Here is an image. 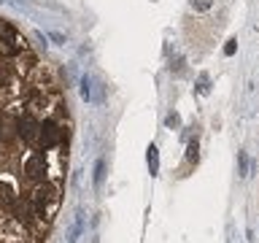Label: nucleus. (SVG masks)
I'll return each instance as SVG.
<instances>
[{"mask_svg":"<svg viewBox=\"0 0 259 243\" xmlns=\"http://www.w3.org/2000/svg\"><path fill=\"white\" fill-rule=\"evenodd\" d=\"M30 200L38 219H52L57 214V208H60V189L54 184H40Z\"/></svg>","mask_w":259,"mask_h":243,"instance_id":"obj_1","label":"nucleus"},{"mask_svg":"<svg viewBox=\"0 0 259 243\" xmlns=\"http://www.w3.org/2000/svg\"><path fill=\"white\" fill-rule=\"evenodd\" d=\"M22 49V35L11 22L0 19V54L3 57H16Z\"/></svg>","mask_w":259,"mask_h":243,"instance_id":"obj_2","label":"nucleus"},{"mask_svg":"<svg viewBox=\"0 0 259 243\" xmlns=\"http://www.w3.org/2000/svg\"><path fill=\"white\" fill-rule=\"evenodd\" d=\"M62 143V130L57 122L52 119H46V122H40V133H38V149L40 151H49V149H54V146H60Z\"/></svg>","mask_w":259,"mask_h":243,"instance_id":"obj_3","label":"nucleus"},{"mask_svg":"<svg viewBox=\"0 0 259 243\" xmlns=\"http://www.w3.org/2000/svg\"><path fill=\"white\" fill-rule=\"evenodd\" d=\"M24 173H27L30 181L44 184V178H46V157H44V151L30 154V159L24 162Z\"/></svg>","mask_w":259,"mask_h":243,"instance_id":"obj_4","label":"nucleus"},{"mask_svg":"<svg viewBox=\"0 0 259 243\" xmlns=\"http://www.w3.org/2000/svg\"><path fill=\"white\" fill-rule=\"evenodd\" d=\"M19 135V119L8 111H0V143H11Z\"/></svg>","mask_w":259,"mask_h":243,"instance_id":"obj_5","label":"nucleus"},{"mask_svg":"<svg viewBox=\"0 0 259 243\" xmlns=\"http://www.w3.org/2000/svg\"><path fill=\"white\" fill-rule=\"evenodd\" d=\"M38 133H40V122L32 116H22L19 119V138L30 146H38Z\"/></svg>","mask_w":259,"mask_h":243,"instance_id":"obj_6","label":"nucleus"},{"mask_svg":"<svg viewBox=\"0 0 259 243\" xmlns=\"http://www.w3.org/2000/svg\"><path fill=\"white\" fill-rule=\"evenodd\" d=\"M14 216L19 219L22 224H30L35 219V208H32V200H14Z\"/></svg>","mask_w":259,"mask_h":243,"instance_id":"obj_7","label":"nucleus"},{"mask_svg":"<svg viewBox=\"0 0 259 243\" xmlns=\"http://www.w3.org/2000/svg\"><path fill=\"white\" fill-rule=\"evenodd\" d=\"M146 165H149L151 176H159V149L154 143H149V149H146Z\"/></svg>","mask_w":259,"mask_h":243,"instance_id":"obj_8","label":"nucleus"},{"mask_svg":"<svg viewBox=\"0 0 259 243\" xmlns=\"http://www.w3.org/2000/svg\"><path fill=\"white\" fill-rule=\"evenodd\" d=\"M14 200H16V194H14V189H11V184H8V181H0V208H11Z\"/></svg>","mask_w":259,"mask_h":243,"instance_id":"obj_9","label":"nucleus"},{"mask_svg":"<svg viewBox=\"0 0 259 243\" xmlns=\"http://www.w3.org/2000/svg\"><path fill=\"white\" fill-rule=\"evenodd\" d=\"M81 227H84V214H76V222H73L70 232H68V243H76L81 235Z\"/></svg>","mask_w":259,"mask_h":243,"instance_id":"obj_10","label":"nucleus"},{"mask_svg":"<svg viewBox=\"0 0 259 243\" xmlns=\"http://www.w3.org/2000/svg\"><path fill=\"white\" fill-rule=\"evenodd\" d=\"M78 92H81V97L89 103L92 100V78L89 76H81V81H78Z\"/></svg>","mask_w":259,"mask_h":243,"instance_id":"obj_11","label":"nucleus"},{"mask_svg":"<svg viewBox=\"0 0 259 243\" xmlns=\"http://www.w3.org/2000/svg\"><path fill=\"white\" fill-rule=\"evenodd\" d=\"M103 181H105V159L100 157L95 162V186H103Z\"/></svg>","mask_w":259,"mask_h":243,"instance_id":"obj_12","label":"nucleus"},{"mask_svg":"<svg viewBox=\"0 0 259 243\" xmlns=\"http://www.w3.org/2000/svg\"><path fill=\"white\" fill-rule=\"evenodd\" d=\"M165 125H167V127H178V125H181V116H178V113H167V116H165Z\"/></svg>","mask_w":259,"mask_h":243,"instance_id":"obj_13","label":"nucleus"},{"mask_svg":"<svg viewBox=\"0 0 259 243\" xmlns=\"http://www.w3.org/2000/svg\"><path fill=\"white\" fill-rule=\"evenodd\" d=\"M186 157H189V162H197V141L189 143V149H186Z\"/></svg>","mask_w":259,"mask_h":243,"instance_id":"obj_14","label":"nucleus"},{"mask_svg":"<svg viewBox=\"0 0 259 243\" xmlns=\"http://www.w3.org/2000/svg\"><path fill=\"white\" fill-rule=\"evenodd\" d=\"M208 89H210V87H208V76L202 73V76H200V84H197V92H200V95H208Z\"/></svg>","mask_w":259,"mask_h":243,"instance_id":"obj_15","label":"nucleus"},{"mask_svg":"<svg viewBox=\"0 0 259 243\" xmlns=\"http://www.w3.org/2000/svg\"><path fill=\"white\" fill-rule=\"evenodd\" d=\"M192 6L197 8V11H208V8H210V0H192Z\"/></svg>","mask_w":259,"mask_h":243,"instance_id":"obj_16","label":"nucleus"},{"mask_svg":"<svg viewBox=\"0 0 259 243\" xmlns=\"http://www.w3.org/2000/svg\"><path fill=\"white\" fill-rule=\"evenodd\" d=\"M235 49H238V40H235V38H232V40H227L224 54H227V57H232V54H235Z\"/></svg>","mask_w":259,"mask_h":243,"instance_id":"obj_17","label":"nucleus"},{"mask_svg":"<svg viewBox=\"0 0 259 243\" xmlns=\"http://www.w3.org/2000/svg\"><path fill=\"white\" fill-rule=\"evenodd\" d=\"M240 176H248V157L240 151Z\"/></svg>","mask_w":259,"mask_h":243,"instance_id":"obj_18","label":"nucleus"},{"mask_svg":"<svg viewBox=\"0 0 259 243\" xmlns=\"http://www.w3.org/2000/svg\"><path fill=\"white\" fill-rule=\"evenodd\" d=\"M52 40H57V44H65V35H62V32H52Z\"/></svg>","mask_w":259,"mask_h":243,"instance_id":"obj_19","label":"nucleus"},{"mask_svg":"<svg viewBox=\"0 0 259 243\" xmlns=\"http://www.w3.org/2000/svg\"><path fill=\"white\" fill-rule=\"evenodd\" d=\"M0 87H6V73L0 70Z\"/></svg>","mask_w":259,"mask_h":243,"instance_id":"obj_20","label":"nucleus"}]
</instances>
